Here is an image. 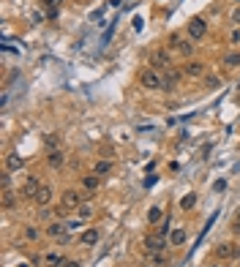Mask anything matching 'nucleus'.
I'll list each match as a JSON object with an SVG mask.
<instances>
[{
	"mask_svg": "<svg viewBox=\"0 0 240 267\" xmlns=\"http://www.w3.org/2000/svg\"><path fill=\"white\" fill-rule=\"evenodd\" d=\"M85 199H88V194L82 188H66L60 194V202L55 205V218H66L69 213H76Z\"/></svg>",
	"mask_w": 240,
	"mask_h": 267,
	"instance_id": "1",
	"label": "nucleus"
},
{
	"mask_svg": "<svg viewBox=\"0 0 240 267\" xmlns=\"http://www.w3.org/2000/svg\"><path fill=\"white\" fill-rule=\"evenodd\" d=\"M139 85H142L145 90H164V71L153 69V66L142 69L139 71Z\"/></svg>",
	"mask_w": 240,
	"mask_h": 267,
	"instance_id": "2",
	"label": "nucleus"
},
{
	"mask_svg": "<svg viewBox=\"0 0 240 267\" xmlns=\"http://www.w3.org/2000/svg\"><path fill=\"white\" fill-rule=\"evenodd\" d=\"M213 256H216L219 262H235L238 259V243H232V240L216 243V246H213Z\"/></svg>",
	"mask_w": 240,
	"mask_h": 267,
	"instance_id": "3",
	"label": "nucleus"
},
{
	"mask_svg": "<svg viewBox=\"0 0 240 267\" xmlns=\"http://www.w3.org/2000/svg\"><path fill=\"white\" fill-rule=\"evenodd\" d=\"M183 33L191 38V41H202L207 36V22L202 19V17H191V19L185 22V28H183Z\"/></svg>",
	"mask_w": 240,
	"mask_h": 267,
	"instance_id": "4",
	"label": "nucleus"
},
{
	"mask_svg": "<svg viewBox=\"0 0 240 267\" xmlns=\"http://www.w3.org/2000/svg\"><path fill=\"white\" fill-rule=\"evenodd\" d=\"M172 52L169 47H158V49H153L150 52V66L153 69H158V71H166V69H172Z\"/></svg>",
	"mask_w": 240,
	"mask_h": 267,
	"instance_id": "5",
	"label": "nucleus"
},
{
	"mask_svg": "<svg viewBox=\"0 0 240 267\" xmlns=\"http://www.w3.org/2000/svg\"><path fill=\"white\" fill-rule=\"evenodd\" d=\"M169 49L175 52V55H180L183 60H191V57H194V52H197V41H191L188 36H180V38H178L175 44H172Z\"/></svg>",
	"mask_w": 240,
	"mask_h": 267,
	"instance_id": "6",
	"label": "nucleus"
},
{
	"mask_svg": "<svg viewBox=\"0 0 240 267\" xmlns=\"http://www.w3.org/2000/svg\"><path fill=\"white\" fill-rule=\"evenodd\" d=\"M183 76L185 79H205V74H207V66L202 60H197V57H191V60H185L183 63Z\"/></svg>",
	"mask_w": 240,
	"mask_h": 267,
	"instance_id": "7",
	"label": "nucleus"
},
{
	"mask_svg": "<svg viewBox=\"0 0 240 267\" xmlns=\"http://www.w3.org/2000/svg\"><path fill=\"white\" fill-rule=\"evenodd\" d=\"M41 178L38 175H28L25 178V183H22V188H19V196L22 199H36V194L41 191Z\"/></svg>",
	"mask_w": 240,
	"mask_h": 267,
	"instance_id": "8",
	"label": "nucleus"
},
{
	"mask_svg": "<svg viewBox=\"0 0 240 267\" xmlns=\"http://www.w3.org/2000/svg\"><path fill=\"white\" fill-rule=\"evenodd\" d=\"M169 240L166 237H158V234H145L142 237V251L145 253H156V251H166Z\"/></svg>",
	"mask_w": 240,
	"mask_h": 267,
	"instance_id": "9",
	"label": "nucleus"
},
{
	"mask_svg": "<svg viewBox=\"0 0 240 267\" xmlns=\"http://www.w3.org/2000/svg\"><path fill=\"white\" fill-rule=\"evenodd\" d=\"M104 178H98V175H93V172H88V175H82L79 178V188H82L85 194H96L98 188H101Z\"/></svg>",
	"mask_w": 240,
	"mask_h": 267,
	"instance_id": "10",
	"label": "nucleus"
},
{
	"mask_svg": "<svg viewBox=\"0 0 240 267\" xmlns=\"http://www.w3.org/2000/svg\"><path fill=\"white\" fill-rule=\"evenodd\" d=\"M44 234H47V237H52V240H60V237H66V234H69V224H63L60 218L49 221L47 229H44Z\"/></svg>",
	"mask_w": 240,
	"mask_h": 267,
	"instance_id": "11",
	"label": "nucleus"
},
{
	"mask_svg": "<svg viewBox=\"0 0 240 267\" xmlns=\"http://www.w3.org/2000/svg\"><path fill=\"white\" fill-rule=\"evenodd\" d=\"M98 240H101V229L98 226H88V229H82V234H79V246H98Z\"/></svg>",
	"mask_w": 240,
	"mask_h": 267,
	"instance_id": "12",
	"label": "nucleus"
},
{
	"mask_svg": "<svg viewBox=\"0 0 240 267\" xmlns=\"http://www.w3.org/2000/svg\"><path fill=\"white\" fill-rule=\"evenodd\" d=\"M52 199H55V191H52V185L44 183V185H41V191L36 194L33 202H36L38 207H49V205H52Z\"/></svg>",
	"mask_w": 240,
	"mask_h": 267,
	"instance_id": "13",
	"label": "nucleus"
},
{
	"mask_svg": "<svg viewBox=\"0 0 240 267\" xmlns=\"http://www.w3.org/2000/svg\"><path fill=\"white\" fill-rule=\"evenodd\" d=\"M112 169H115V164H112L110 158H98L96 164H93V169H90V172H93V175H98V178H110V175H112Z\"/></svg>",
	"mask_w": 240,
	"mask_h": 267,
	"instance_id": "14",
	"label": "nucleus"
},
{
	"mask_svg": "<svg viewBox=\"0 0 240 267\" xmlns=\"http://www.w3.org/2000/svg\"><path fill=\"white\" fill-rule=\"evenodd\" d=\"M221 66H224V69H229V71L240 69V49H229V52H224Z\"/></svg>",
	"mask_w": 240,
	"mask_h": 267,
	"instance_id": "15",
	"label": "nucleus"
},
{
	"mask_svg": "<svg viewBox=\"0 0 240 267\" xmlns=\"http://www.w3.org/2000/svg\"><path fill=\"white\" fill-rule=\"evenodd\" d=\"M166 265H169V256H166V251L148 253V259H145V267H166Z\"/></svg>",
	"mask_w": 240,
	"mask_h": 267,
	"instance_id": "16",
	"label": "nucleus"
},
{
	"mask_svg": "<svg viewBox=\"0 0 240 267\" xmlns=\"http://www.w3.org/2000/svg\"><path fill=\"white\" fill-rule=\"evenodd\" d=\"M76 215H79V221H93V218H96V205L90 202V196L85 199L82 205H79V210H76Z\"/></svg>",
	"mask_w": 240,
	"mask_h": 267,
	"instance_id": "17",
	"label": "nucleus"
},
{
	"mask_svg": "<svg viewBox=\"0 0 240 267\" xmlns=\"http://www.w3.org/2000/svg\"><path fill=\"white\" fill-rule=\"evenodd\" d=\"M47 166H49V169H63V166H66V153H63V150L47 153Z\"/></svg>",
	"mask_w": 240,
	"mask_h": 267,
	"instance_id": "18",
	"label": "nucleus"
},
{
	"mask_svg": "<svg viewBox=\"0 0 240 267\" xmlns=\"http://www.w3.org/2000/svg\"><path fill=\"white\" fill-rule=\"evenodd\" d=\"M185 240H188V232H185L183 226H178V229H172L169 232V246L172 248H183Z\"/></svg>",
	"mask_w": 240,
	"mask_h": 267,
	"instance_id": "19",
	"label": "nucleus"
},
{
	"mask_svg": "<svg viewBox=\"0 0 240 267\" xmlns=\"http://www.w3.org/2000/svg\"><path fill=\"white\" fill-rule=\"evenodd\" d=\"M25 169V158L17 156V153H8L6 156V172H19Z\"/></svg>",
	"mask_w": 240,
	"mask_h": 267,
	"instance_id": "20",
	"label": "nucleus"
},
{
	"mask_svg": "<svg viewBox=\"0 0 240 267\" xmlns=\"http://www.w3.org/2000/svg\"><path fill=\"white\" fill-rule=\"evenodd\" d=\"M44 150H47V153L63 150V147H60V134H47V137H44Z\"/></svg>",
	"mask_w": 240,
	"mask_h": 267,
	"instance_id": "21",
	"label": "nucleus"
},
{
	"mask_svg": "<svg viewBox=\"0 0 240 267\" xmlns=\"http://www.w3.org/2000/svg\"><path fill=\"white\" fill-rule=\"evenodd\" d=\"M161 221H164V210H161L158 205H153L150 210H148V224H150V226H158Z\"/></svg>",
	"mask_w": 240,
	"mask_h": 267,
	"instance_id": "22",
	"label": "nucleus"
},
{
	"mask_svg": "<svg viewBox=\"0 0 240 267\" xmlns=\"http://www.w3.org/2000/svg\"><path fill=\"white\" fill-rule=\"evenodd\" d=\"M202 85H205V90H219L224 82H221V76H219V74H205Z\"/></svg>",
	"mask_w": 240,
	"mask_h": 267,
	"instance_id": "23",
	"label": "nucleus"
},
{
	"mask_svg": "<svg viewBox=\"0 0 240 267\" xmlns=\"http://www.w3.org/2000/svg\"><path fill=\"white\" fill-rule=\"evenodd\" d=\"M44 262H47L49 267H66V259H63L60 253H55V251L44 253Z\"/></svg>",
	"mask_w": 240,
	"mask_h": 267,
	"instance_id": "24",
	"label": "nucleus"
},
{
	"mask_svg": "<svg viewBox=\"0 0 240 267\" xmlns=\"http://www.w3.org/2000/svg\"><path fill=\"white\" fill-rule=\"evenodd\" d=\"M194 205H197V194H194V191H188L183 199H180V210H185V213L191 210Z\"/></svg>",
	"mask_w": 240,
	"mask_h": 267,
	"instance_id": "25",
	"label": "nucleus"
},
{
	"mask_svg": "<svg viewBox=\"0 0 240 267\" xmlns=\"http://www.w3.org/2000/svg\"><path fill=\"white\" fill-rule=\"evenodd\" d=\"M169 221H172V218H166V215H164V221L156 226V234H158V237H166V240H169V232H172V229H169Z\"/></svg>",
	"mask_w": 240,
	"mask_h": 267,
	"instance_id": "26",
	"label": "nucleus"
},
{
	"mask_svg": "<svg viewBox=\"0 0 240 267\" xmlns=\"http://www.w3.org/2000/svg\"><path fill=\"white\" fill-rule=\"evenodd\" d=\"M17 196H19V194H14V191H3V207H6V210H11V207L17 205Z\"/></svg>",
	"mask_w": 240,
	"mask_h": 267,
	"instance_id": "27",
	"label": "nucleus"
},
{
	"mask_svg": "<svg viewBox=\"0 0 240 267\" xmlns=\"http://www.w3.org/2000/svg\"><path fill=\"white\" fill-rule=\"evenodd\" d=\"M25 240H28V243H38V240H41V232H38L36 226H25Z\"/></svg>",
	"mask_w": 240,
	"mask_h": 267,
	"instance_id": "28",
	"label": "nucleus"
},
{
	"mask_svg": "<svg viewBox=\"0 0 240 267\" xmlns=\"http://www.w3.org/2000/svg\"><path fill=\"white\" fill-rule=\"evenodd\" d=\"M229 44H232V49L240 47V28H232V30H229Z\"/></svg>",
	"mask_w": 240,
	"mask_h": 267,
	"instance_id": "29",
	"label": "nucleus"
},
{
	"mask_svg": "<svg viewBox=\"0 0 240 267\" xmlns=\"http://www.w3.org/2000/svg\"><path fill=\"white\" fill-rule=\"evenodd\" d=\"M229 25H232V28H240V6L232 8V14H229Z\"/></svg>",
	"mask_w": 240,
	"mask_h": 267,
	"instance_id": "30",
	"label": "nucleus"
},
{
	"mask_svg": "<svg viewBox=\"0 0 240 267\" xmlns=\"http://www.w3.org/2000/svg\"><path fill=\"white\" fill-rule=\"evenodd\" d=\"M41 6H44V8H60L63 0H41Z\"/></svg>",
	"mask_w": 240,
	"mask_h": 267,
	"instance_id": "31",
	"label": "nucleus"
},
{
	"mask_svg": "<svg viewBox=\"0 0 240 267\" xmlns=\"http://www.w3.org/2000/svg\"><path fill=\"white\" fill-rule=\"evenodd\" d=\"M3 191H11V172L3 175Z\"/></svg>",
	"mask_w": 240,
	"mask_h": 267,
	"instance_id": "32",
	"label": "nucleus"
},
{
	"mask_svg": "<svg viewBox=\"0 0 240 267\" xmlns=\"http://www.w3.org/2000/svg\"><path fill=\"white\" fill-rule=\"evenodd\" d=\"M57 14H60V8H47V17H49V19H57Z\"/></svg>",
	"mask_w": 240,
	"mask_h": 267,
	"instance_id": "33",
	"label": "nucleus"
},
{
	"mask_svg": "<svg viewBox=\"0 0 240 267\" xmlns=\"http://www.w3.org/2000/svg\"><path fill=\"white\" fill-rule=\"evenodd\" d=\"M66 267H82V262H76V259H71V262H66Z\"/></svg>",
	"mask_w": 240,
	"mask_h": 267,
	"instance_id": "34",
	"label": "nucleus"
},
{
	"mask_svg": "<svg viewBox=\"0 0 240 267\" xmlns=\"http://www.w3.org/2000/svg\"><path fill=\"white\" fill-rule=\"evenodd\" d=\"M232 232H235V234H240V221H235V224H232Z\"/></svg>",
	"mask_w": 240,
	"mask_h": 267,
	"instance_id": "35",
	"label": "nucleus"
},
{
	"mask_svg": "<svg viewBox=\"0 0 240 267\" xmlns=\"http://www.w3.org/2000/svg\"><path fill=\"white\" fill-rule=\"evenodd\" d=\"M210 267H224V265H221V262H219V259H216V265H210Z\"/></svg>",
	"mask_w": 240,
	"mask_h": 267,
	"instance_id": "36",
	"label": "nucleus"
},
{
	"mask_svg": "<svg viewBox=\"0 0 240 267\" xmlns=\"http://www.w3.org/2000/svg\"><path fill=\"white\" fill-rule=\"evenodd\" d=\"M235 221H240V210H238V215H235Z\"/></svg>",
	"mask_w": 240,
	"mask_h": 267,
	"instance_id": "37",
	"label": "nucleus"
},
{
	"mask_svg": "<svg viewBox=\"0 0 240 267\" xmlns=\"http://www.w3.org/2000/svg\"><path fill=\"white\" fill-rule=\"evenodd\" d=\"M232 3H235V6H240V0H232Z\"/></svg>",
	"mask_w": 240,
	"mask_h": 267,
	"instance_id": "38",
	"label": "nucleus"
}]
</instances>
